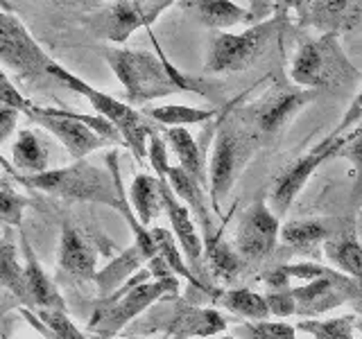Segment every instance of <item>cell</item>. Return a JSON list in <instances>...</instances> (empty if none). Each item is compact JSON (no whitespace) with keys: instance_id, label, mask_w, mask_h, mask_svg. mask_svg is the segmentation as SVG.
<instances>
[{"instance_id":"f907efd6","label":"cell","mask_w":362,"mask_h":339,"mask_svg":"<svg viewBox=\"0 0 362 339\" xmlns=\"http://www.w3.org/2000/svg\"><path fill=\"white\" fill-rule=\"evenodd\" d=\"M90 339H113V337H98V335H93V337H90Z\"/></svg>"},{"instance_id":"ffe728a7","label":"cell","mask_w":362,"mask_h":339,"mask_svg":"<svg viewBox=\"0 0 362 339\" xmlns=\"http://www.w3.org/2000/svg\"><path fill=\"white\" fill-rule=\"evenodd\" d=\"M322 34H342L362 23V0H313L301 20Z\"/></svg>"},{"instance_id":"484cf974","label":"cell","mask_w":362,"mask_h":339,"mask_svg":"<svg viewBox=\"0 0 362 339\" xmlns=\"http://www.w3.org/2000/svg\"><path fill=\"white\" fill-rule=\"evenodd\" d=\"M324 256L331 260V265H335L337 271L358 280V285L362 287V242L356 229L339 233L324 242Z\"/></svg>"},{"instance_id":"7c38bea8","label":"cell","mask_w":362,"mask_h":339,"mask_svg":"<svg viewBox=\"0 0 362 339\" xmlns=\"http://www.w3.org/2000/svg\"><path fill=\"white\" fill-rule=\"evenodd\" d=\"M281 240V222L265 197H256L235 226L233 244L247 265H258L276 251Z\"/></svg>"},{"instance_id":"277c9868","label":"cell","mask_w":362,"mask_h":339,"mask_svg":"<svg viewBox=\"0 0 362 339\" xmlns=\"http://www.w3.org/2000/svg\"><path fill=\"white\" fill-rule=\"evenodd\" d=\"M163 297L177 299L179 297V280L177 276L168 278H152L150 269H141L132 276L122 287H118L109 297L100 299L93 316L88 321L90 335L98 337H113L118 335L127 323L136 316L143 314L147 308H152L156 301Z\"/></svg>"},{"instance_id":"d6986e66","label":"cell","mask_w":362,"mask_h":339,"mask_svg":"<svg viewBox=\"0 0 362 339\" xmlns=\"http://www.w3.org/2000/svg\"><path fill=\"white\" fill-rule=\"evenodd\" d=\"M226 328V319L211 308H197L190 303H177L173 310L168 312V321L163 323V331L168 335H175L179 339L190 337H215Z\"/></svg>"},{"instance_id":"f35d334b","label":"cell","mask_w":362,"mask_h":339,"mask_svg":"<svg viewBox=\"0 0 362 339\" xmlns=\"http://www.w3.org/2000/svg\"><path fill=\"white\" fill-rule=\"evenodd\" d=\"M132 3L139 9V14L145 23V30H150L158 20V16H161L168 7L175 5V0H132Z\"/></svg>"},{"instance_id":"9c48e42d","label":"cell","mask_w":362,"mask_h":339,"mask_svg":"<svg viewBox=\"0 0 362 339\" xmlns=\"http://www.w3.org/2000/svg\"><path fill=\"white\" fill-rule=\"evenodd\" d=\"M288 25V14L276 11L274 16L249 25L243 32H220L211 39L204 71L209 75H226V73H240L252 68L260 56L267 52V48L279 34Z\"/></svg>"},{"instance_id":"c3c4849f","label":"cell","mask_w":362,"mask_h":339,"mask_svg":"<svg viewBox=\"0 0 362 339\" xmlns=\"http://www.w3.org/2000/svg\"><path fill=\"white\" fill-rule=\"evenodd\" d=\"M356 333H360V335H362V319H358V321H356Z\"/></svg>"},{"instance_id":"3957f363","label":"cell","mask_w":362,"mask_h":339,"mask_svg":"<svg viewBox=\"0 0 362 339\" xmlns=\"http://www.w3.org/2000/svg\"><path fill=\"white\" fill-rule=\"evenodd\" d=\"M231 105H226L220 111L209 158V197L213 213L222 210V199L263 147L260 136L240 118V113H231Z\"/></svg>"},{"instance_id":"ee69618b","label":"cell","mask_w":362,"mask_h":339,"mask_svg":"<svg viewBox=\"0 0 362 339\" xmlns=\"http://www.w3.org/2000/svg\"><path fill=\"white\" fill-rule=\"evenodd\" d=\"M21 314H23V319H25L32 328H34V331H37V333H41V337L43 339H59V337H57L52 331H50V328L48 326H43L41 321H39V316L37 314H34L30 308H21Z\"/></svg>"},{"instance_id":"e0dca14e","label":"cell","mask_w":362,"mask_h":339,"mask_svg":"<svg viewBox=\"0 0 362 339\" xmlns=\"http://www.w3.org/2000/svg\"><path fill=\"white\" fill-rule=\"evenodd\" d=\"M354 218H308V220H290L281 226V242L294 246L297 251H310L317 244L328 242L331 237L354 231Z\"/></svg>"},{"instance_id":"b9f144b4","label":"cell","mask_w":362,"mask_h":339,"mask_svg":"<svg viewBox=\"0 0 362 339\" xmlns=\"http://www.w3.org/2000/svg\"><path fill=\"white\" fill-rule=\"evenodd\" d=\"M247 9L252 14V23H263L276 14V3L274 0H247Z\"/></svg>"},{"instance_id":"7bdbcfd3","label":"cell","mask_w":362,"mask_h":339,"mask_svg":"<svg viewBox=\"0 0 362 339\" xmlns=\"http://www.w3.org/2000/svg\"><path fill=\"white\" fill-rule=\"evenodd\" d=\"M274 3H276V11H283V14L294 11V14L299 16V20H303L313 5V0H274Z\"/></svg>"},{"instance_id":"9a60e30c","label":"cell","mask_w":362,"mask_h":339,"mask_svg":"<svg viewBox=\"0 0 362 339\" xmlns=\"http://www.w3.org/2000/svg\"><path fill=\"white\" fill-rule=\"evenodd\" d=\"M218 118L209 122V127L204 129L199 141L192 138V133L186 127H163V138L170 150H173V154L177 156V161H179L177 165L184 167L192 179H197L199 184L206 188H209L206 152H209V141L215 136V129H218Z\"/></svg>"},{"instance_id":"ba28073f","label":"cell","mask_w":362,"mask_h":339,"mask_svg":"<svg viewBox=\"0 0 362 339\" xmlns=\"http://www.w3.org/2000/svg\"><path fill=\"white\" fill-rule=\"evenodd\" d=\"M23 116L37 122L48 133L59 141L73 161H82L111 143H122L120 131L102 116H84L71 109L37 107L32 105Z\"/></svg>"},{"instance_id":"60d3db41","label":"cell","mask_w":362,"mask_h":339,"mask_svg":"<svg viewBox=\"0 0 362 339\" xmlns=\"http://www.w3.org/2000/svg\"><path fill=\"white\" fill-rule=\"evenodd\" d=\"M18 118H21V111L0 105V145H3L5 141H9V136L14 133Z\"/></svg>"},{"instance_id":"e575fe53","label":"cell","mask_w":362,"mask_h":339,"mask_svg":"<svg viewBox=\"0 0 362 339\" xmlns=\"http://www.w3.org/2000/svg\"><path fill=\"white\" fill-rule=\"evenodd\" d=\"M238 339H299L297 328L288 321H249L235 326Z\"/></svg>"},{"instance_id":"5b68a950","label":"cell","mask_w":362,"mask_h":339,"mask_svg":"<svg viewBox=\"0 0 362 339\" xmlns=\"http://www.w3.org/2000/svg\"><path fill=\"white\" fill-rule=\"evenodd\" d=\"M272 316L288 319V316H303L317 319L344 303H362V287L358 280L342 274L337 269H328L324 276L305 280V285L269 290L265 294Z\"/></svg>"},{"instance_id":"7a4b0ae2","label":"cell","mask_w":362,"mask_h":339,"mask_svg":"<svg viewBox=\"0 0 362 339\" xmlns=\"http://www.w3.org/2000/svg\"><path fill=\"white\" fill-rule=\"evenodd\" d=\"M107 165L109 170L98 167L82 158V161H73L71 165L45 170L41 174H21L16 181L32 190H41L45 195L68 201L100 203V206H109L120 213L129 197L120 181L116 152L107 154Z\"/></svg>"},{"instance_id":"7402d4cb","label":"cell","mask_w":362,"mask_h":339,"mask_svg":"<svg viewBox=\"0 0 362 339\" xmlns=\"http://www.w3.org/2000/svg\"><path fill=\"white\" fill-rule=\"evenodd\" d=\"M21 249H23V265H25V285L30 297V310H62L66 312V301L52 282V278L45 274V269L32 251V244L28 237L21 233Z\"/></svg>"},{"instance_id":"7dc6e473","label":"cell","mask_w":362,"mask_h":339,"mask_svg":"<svg viewBox=\"0 0 362 339\" xmlns=\"http://www.w3.org/2000/svg\"><path fill=\"white\" fill-rule=\"evenodd\" d=\"M356 233H358V237H360V242H362V215L356 220Z\"/></svg>"},{"instance_id":"681fc988","label":"cell","mask_w":362,"mask_h":339,"mask_svg":"<svg viewBox=\"0 0 362 339\" xmlns=\"http://www.w3.org/2000/svg\"><path fill=\"white\" fill-rule=\"evenodd\" d=\"M209 339V337H206ZM213 339H238V337H229V335H224V337H213Z\"/></svg>"},{"instance_id":"d6a6232c","label":"cell","mask_w":362,"mask_h":339,"mask_svg":"<svg viewBox=\"0 0 362 339\" xmlns=\"http://www.w3.org/2000/svg\"><path fill=\"white\" fill-rule=\"evenodd\" d=\"M344 141L337 150L335 158H346L354 165V188H351V206L358 208L362 203V120L351 127L349 133H342Z\"/></svg>"},{"instance_id":"74e56055","label":"cell","mask_w":362,"mask_h":339,"mask_svg":"<svg viewBox=\"0 0 362 339\" xmlns=\"http://www.w3.org/2000/svg\"><path fill=\"white\" fill-rule=\"evenodd\" d=\"M0 105L11 107V109H16L21 113H25L32 107V102L21 93L18 86L11 82L9 75L3 71V68H0Z\"/></svg>"},{"instance_id":"52a82bcc","label":"cell","mask_w":362,"mask_h":339,"mask_svg":"<svg viewBox=\"0 0 362 339\" xmlns=\"http://www.w3.org/2000/svg\"><path fill=\"white\" fill-rule=\"evenodd\" d=\"M50 75L57 79V84L71 88L77 95L88 100L90 107L98 111V116L109 120L113 127L120 131L122 145L134 154L136 161H141V163L145 161L147 158V143H150V136L156 131L154 122H150V118H147L145 113H141L136 107L127 105V102L116 100L113 95L105 93V90L90 86L88 82H84L82 77H77L75 73H71L62 64H57L54 59L50 64Z\"/></svg>"},{"instance_id":"8992f818","label":"cell","mask_w":362,"mask_h":339,"mask_svg":"<svg viewBox=\"0 0 362 339\" xmlns=\"http://www.w3.org/2000/svg\"><path fill=\"white\" fill-rule=\"evenodd\" d=\"M290 79L297 86L315 90L349 93L360 82V71L349 61L339 43V34H322L303 39L290 64Z\"/></svg>"},{"instance_id":"f1b7e54d","label":"cell","mask_w":362,"mask_h":339,"mask_svg":"<svg viewBox=\"0 0 362 339\" xmlns=\"http://www.w3.org/2000/svg\"><path fill=\"white\" fill-rule=\"evenodd\" d=\"M129 203L143 226H150L163 213L161 184L156 174H136L129 186Z\"/></svg>"},{"instance_id":"ab89813d","label":"cell","mask_w":362,"mask_h":339,"mask_svg":"<svg viewBox=\"0 0 362 339\" xmlns=\"http://www.w3.org/2000/svg\"><path fill=\"white\" fill-rule=\"evenodd\" d=\"M362 120V86H360V90L356 93V97L351 100V105H349V109L344 111V116H342V120H339V124L335 127V136H342V133H346L351 127H356V124Z\"/></svg>"},{"instance_id":"816d5d0a","label":"cell","mask_w":362,"mask_h":339,"mask_svg":"<svg viewBox=\"0 0 362 339\" xmlns=\"http://www.w3.org/2000/svg\"><path fill=\"white\" fill-rule=\"evenodd\" d=\"M0 314H3V310H0Z\"/></svg>"},{"instance_id":"603a6c76","label":"cell","mask_w":362,"mask_h":339,"mask_svg":"<svg viewBox=\"0 0 362 339\" xmlns=\"http://www.w3.org/2000/svg\"><path fill=\"white\" fill-rule=\"evenodd\" d=\"M150 256H147L143 249L132 242V246H127L124 251H120L116 258L111 260L107 267H102L98 274H95V285L100 290V299L109 297L118 287H122L132 276H136L141 271V267L145 263H150Z\"/></svg>"},{"instance_id":"4dcf8cb0","label":"cell","mask_w":362,"mask_h":339,"mask_svg":"<svg viewBox=\"0 0 362 339\" xmlns=\"http://www.w3.org/2000/svg\"><path fill=\"white\" fill-rule=\"evenodd\" d=\"M218 301L224 305L231 314L240 316V319L249 321H267L272 312L269 305L265 301V294L252 292L247 287H229V290H220Z\"/></svg>"},{"instance_id":"4fadbf2b","label":"cell","mask_w":362,"mask_h":339,"mask_svg":"<svg viewBox=\"0 0 362 339\" xmlns=\"http://www.w3.org/2000/svg\"><path fill=\"white\" fill-rule=\"evenodd\" d=\"M342 141H344V136L328 133L310 152H305L288 170H283V174L274 181V186H272V192H269V208L274 210L276 218H283V215L290 210L294 199L299 197V192L308 184V179L317 172V167L335 158L337 150L342 147Z\"/></svg>"},{"instance_id":"44dd1931","label":"cell","mask_w":362,"mask_h":339,"mask_svg":"<svg viewBox=\"0 0 362 339\" xmlns=\"http://www.w3.org/2000/svg\"><path fill=\"white\" fill-rule=\"evenodd\" d=\"M168 184L175 190V195L190 208L192 218H195L204 231V242H209L213 233V206L209 197V188L202 186L197 179H192L184 167L170 165L168 167Z\"/></svg>"},{"instance_id":"bcb514c9","label":"cell","mask_w":362,"mask_h":339,"mask_svg":"<svg viewBox=\"0 0 362 339\" xmlns=\"http://www.w3.org/2000/svg\"><path fill=\"white\" fill-rule=\"evenodd\" d=\"M0 167H3V172H5L7 177H11L14 181L21 177V172H18V170L14 167V163H11L9 158H5V156H3V152H0Z\"/></svg>"},{"instance_id":"1f68e13d","label":"cell","mask_w":362,"mask_h":339,"mask_svg":"<svg viewBox=\"0 0 362 339\" xmlns=\"http://www.w3.org/2000/svg\"><path fill=\"white\" fill-rule=\"evenodd\" d=\"M222 109H199L188 105H161L145 111V116L161 127H188V124H209L220 116Z\"/></svg>"},{"instance_id":"30bf717a","label":"cell","mask_w":362,"mask_h":339,"mask_svg":"<svg viewBox=\"0 0 362 339\" xmlns=\"http://www.w3.org/2000/svg\"><path fill=\"white\" fill-rule=\"evenodd\" d=\"M0 64L28 86L45 88L57 84L50 75L52 56L7 7H0Z\"/></svg>"},{"instance_id":"5bb4252c","label":"cell","mask_w":362,"mask_h":339,"mask_svg":"<svg viewBox=\"0 0 362 339\" xmlns=\"http://www.w3.org/2000/svg\"><path fill=\"white\" fill-rule=\"evenodd\" d=\"M158 184H161L163 213L170 220V231L175 233L181 251H184L188 265L192 269V274L199 278L204 276V271H206V260H204V242H202V235L197 233L195 218H192V213L186 203L175 195V190L170 188L165 174L158 177Z\"/></svg>"},{"instance_id":"6da1fadb","label":"cell","mask_w":362,"mask_h":339,"mask_svg":"<svg viewBox=\"0 0 362 339\" xmlns=\"http://www.w3.org/2000/svg\"><path fill=\"white\" fill-rule=\"evenodd\" d=\"M152 37V34H150ZM154 50L139 48H107L105 59L116 75L120 86L124 88V100L132 107H143L147 102L168 97L173 93H195L206 97L211 105L222 109L224 88L218 82H211L206 77L188 75L168 59L158 41L152 37Z\"/></svg>"},{"instance_id":"cb8c5ba5","label":"cell","mask_w":362,"mask_h":339,"mask_svg":"<svg viewBox=\"0 0 362 339\" xmlns=\"http://www.w3.org/2000/svg\"><path fill=\"white\" fill-rule=\"evenodd\" d=\"M188 9L209 30H229L243 25V23L254 25L249 9L240 7L233 0H190Z\"/></svg>"},{"instance_id":"ac0fdd59","label":"cell","mask_w":362,"mask_h":339,"mask_svg":"<svg viewBox=\"0 0 362 339\" xmlns=\"http://www.w3.org/2000/svg\"><path fill=\"white\" fill-rule=\"evenodd\" d=\"M57 265L59 271L75 280H95L98 254L84 233L75 224L64 222L62 237H59V251H57Z\"/></svg>"},{"instance_id":"f6af8a7d","label":"cell","mask_w":362,"mask_h":339,"mask_svg":"<svg viewBox=\"0 0 362 339\" xmlns=\"http://www.w3.org/2000/svg\"><path fill=\"white\" fill-rule=\"evenodd\" d=\"M50 5H59V7H86V9H98L102 3L107 0H45Z\"/></svg>"},{"instance_id":"2e32d148","label":"cell","mask_w":362,"mask_h":339,"mask_svg":"<svg viewBox=\"0 0 362 339\" xmlns=\"http://www.w3.org/2000/svg\"><path fill=\"white\" fill-rule=\"evenodd\" d=\"M84 25L100 39L124 43L136 30L145 28V23L132 0H111L109 5L98 7L93 14L86 16Z\"/></svg>"},{"instance_id":"836d02e7","label":"cell","mask_w":362,"mask_h":339,"mask_svg":"<svg viewBox=\"0 0 362 339\" xmlns=\"http://www.w3.org/2000/svg\"><path fill=\"white\" fill-rule=\"evenodd\" d=\"M356 314H344V316H335V319H305L299 321L297 331L308 333L313 339H356Z\"/></svg>"},{"instance_id":"d4e9b609","label":"cell","mask_w":362,"mask_h":339,"mask_svg":"<svg viewBox=\"0 0 362 339\" xmlns=\"http://www.w3.org/2000/svg\"><path fill=\"white\" fill-rule=\"evenodd\" d=\"M0 287H5L21 308H30L25 265L18 260V249L14 244L11 231L0 237Z\"/></svg>"},{"instance_id":"f546056e","label":"cell","mask_w":362,"mask_h":339,"mask_svg":"<svg viewBox=\"0 0 362 339\" xmlns=\"http://www.w3.org/2000/svg\"><path fill=\"white\" fill-rule=\"evenodd\" d=\"M152 235H154V242H156V249H158V256H161V258L165 260L168 267L173 269L177 276L186 278L192 287H197V290L206 292V294H211V297L218 299L220 290H218V292H215V290H209L206 285H202V280H199L195 274H192V269H190V265H188V260H186L184 251H181V246H179V242H177V237H175L173 231H168V229H161V226H156V229H152Z\"/></svg>"},{"instance_id":"8fae6325","label":"cell","mask_w":362,"mask_h":339,"mask_svg":"<svg viewBox=\"0 0 362 339\" xmlns=\"http://www.w3.org/2000/svg\"><path fill=\"white\" fill-rule=\"evenodd\" d=\"M320 97V90L274 84L269 86L256 102H249L240 113V118L252 127L263 143H269L281 136V131L297 118L299 113Z\"/></svg>"},{"instance_id":"d590c367","label":"cell","mask_w":362,"mask_h":339,"mask_svg":"<svg viewBox=\"0 0 362 339\" xmlns=\"http://www.w3.org/2000/svg\"><path fill=\"white\" fill-rule=\"evenodd\" d=\"M25 206L28 199L7 179H0V222L9 226V229H16V226L23 224Z\"/></svg>"},{"instance_id":"8d00e7d4","label":"cell","mask_w":362,"mask_h":339,"mask_svg":"<svg viewBox=\"0 0 362 339\" xmlns=\"http://www.w3.org/2000/svg\"><path fill=\"white\" fill-rule=\"evenodd\" d=\"M32 312L37 314L39 321L43 326H48L59 339H90L79 331V328L71 321V316L62 310H32Z\"/></svg>"},{"instance_id":"f5cc1de1","label":"cell","mask_w":362,"mask_h":339,"mask_svg":"<svg viewBox=\"0 0 362 339\" xmlns=\"http://www.w3.org/2000/svg\"><path fill=\"white\" fill-rule=\"evenodd\" d=\"M0 170H3V167H0Z\"/></svg>"},{"instance_id":"83f0119b","label":"cell","mask_w":362,"mask_h":339,"mask_svg":"<svg viewBox=\"0 0 362 339\" xmlns=\"http://www.w3.org/2000/svg\"><path fill=\"white\" fill-rule=\"evenodd\" d=\"M48 145L32 129H21L11 145V163L18 172L41 174L48 170Z\"/></svg>"},{"instance_id":"4316f807","label":"cell","mask_w":362,"mask_h":339,"mask_svg":"<svg viewBox=\"0 0 362 339\" xmlns=\"http://www.w3.org/2000/svg\"><path fill=\"white\" fill-rule=\"evenodd\" d=\"M204 260H206V267L211 274L222 280V282H233L238 276L243 274L245 269V260L238 254L235 244L226 242L222 237V231L215 233L211 240L206 242V249H204Z\"/></svg>"}]
</instances>
